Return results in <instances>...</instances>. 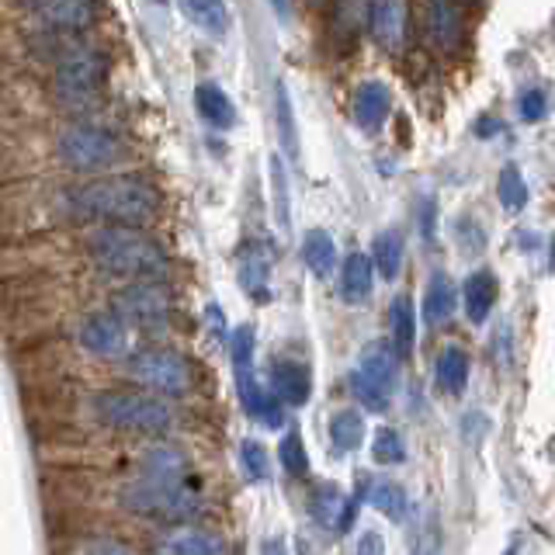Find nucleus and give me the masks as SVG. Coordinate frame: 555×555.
Returning <instances> with one entry per match:
<instances>
[{
	"label": "nucleus",
	"mask_w": 555,
	"mask_h": 555,
	"mask_svg": "<svg viewBox=\"0 0 555 555\" xmlns=\"http://www.w3.org/2000/svg\"><path fill=\"white\" fill-rule=\"evenodd\" d=\"M260 555H288V548L282 538H268V542L260 545Z\"/></svg>",
	"instance_id": "nucleus-41"
},
{
	"label": "nucleus",
	"mask_w": 555,
	"mask_h": 555,
	"mask_svg": "<svg viewBox=\"0 0 555 555\" xmlns=\"http://www.w3.org/2000/svg\"><path fill=\"white\" fill-rule=\"evenodd\" d=\"M104 83V60L94 49L66 46L56 56V87L66 98H91Z\"/></svg>",
	"instance_id": "nucleus-7"
},
{
	"label": "nucleus",
	"mask_w": 555,
	"mask_h": 555,
	"mask_svg": "<svg viewBox=\"0 0 555 555\" xmlns=\"http://www.w3.org/2000/svg\"><path fill=\"white\" fill-rule=\"evenodd\" d=\"M427 31L438 49L455 52L462 42V22L451 0H427Z\"/></svg>",
	"instance_id": "nucleus-17"
},
{
	"label": "nucleus",
	"mask_w": 555,
	"mask_h": 555,
	"mask_svg": "<svg viewBox=\"0 0 555 555\" xmlns=\"http://www.w3.org/2000/svg\"><path fill=\"white\" fill-rule=\"evenodd\" d=\"M83 555H132L126 545H118V542H112V538H98V542H91L87 545V552Z\"/></svg>",
	"instance_id": "nucleus-40"
},
{
	"label": "nucleus",
	"mask_w": 555,
	"mask_h": 555,
	"mask_svg": "<svg viewBox=\"0 0 555 555\" xmlns=\"http://www.w3.org/2000/svg\"><path fill=\"white\" fill-rule=\"evenodd\" d=\"M156 208H160V191L139 173H112V178H98L77 191V212L112 225L139 230L156 216Z\"/></svg>",
	"instance_id": "nucleus-1"
},
{
	"label": "nucleus",
	"mask_w": 555,
	"mask_h": 555,
	"mask_svg": "<svg viewBox=\"0 0 555 555\" xmlns=\"http://www.w3.org/2000/svg\"><path fill=\"white\" fill-rule=\"evenodd\" d=\"M195 108L212 129H233L236 126V108H233L230 94H225L222 87L212 80L195 87Z\"/></svg>",
	"instance_id": "nucleus-18"
},
{
	"label": "nucleus",
	"mask_w": 555,
	"mask_h": 555,
	"mask_svg": "<svg viewBox=\"0 0 555 555\" xmlns=\"http://www.w3.org/2000/svg\"><path fill=\"white\" fill-rule=\"evenodd\" d=\"M25 8L56 31H83L98 17L94 0H25Z\"/></svg>",
	"instance_id": "nucleus-10"
},
{
	"label": "nucleus",
	"mask_w": 555,
	"mask_h": 555,
	"mask_svg": "<svg viewBox=\"0 0 555 555\" xmlns=\"http://www.w3.org/2000/svg\"><path fill=\"white\" fill-rule=\"evenodd\" d=\"M468 4H473V0H468Z\"/></svg>",
	"instance_id": "nucleus-46"
},
{
	"label": "nucleus",
	"mask_w": 555,
	"mask_h": 555,
	"mask_svg": "<svg viewBox=\"0 0 555 555\" xmlns=\"http://www.w3.org/2000/svg\"><path fill=\"white\" fill-rule=\"evenodd\" d=\"M87 247H91L98 268L129 278V282H156L167 271L160 243L132 230V225H101L87 240Z\"/></svg>",
	"instance_id": "nucleus-2"
},
{
	"label": "nucleus",
	"mask_w": 555,
	"mask_h": 555,
	"mask_svg": "<svg viewBox=\"0 0 555 555\" xmlns=\"http://www.w3.org/2000/svg\"><path fill=\"white\" fill-rule=\"evenodd\" d=\"M80 344L91 354H101V358L121 354V351H126V344H129L126 320L115 317V312H94V317H87L83 326H80Z\"/></svg>",
	"instance_id": "nucleus-11"
},
{
	"label": "nucleus",
	"mask_w": 555,
	"mask_h": 555,
	"mask_svg": "<svg viewBox=\"0 0 555 555\" xmlns=\"http://www.w3.org/2000/svg\"><path fill=\"white\" fill-rule=\"evenodd\" d=\"M126 507L132 514H143V517H153V520H188L195 517L202 500L195 490H188L184 482L178 479H143V482H132L126 493Z\"/></svg>",
	"instance_id": "nucleus-3"
},
{
	"label": "nucleus",
	"mask_w": 555,
	"mask_h": 555,
	"mask_svg": "<svg viewBox=\"0 0 555 555\" xmlns=\"http://www.w3.org/2000/svg\"><path fill=\"white\" fill-rule=\"evenodd\" d=\"M369 28L375 35V42L386 52L403 49V35H406L403 0H372L369 4Z\"/></svg>",
	"instance_id": "nucleus-12"
},
{
	"label": "nucleus",
	"mask_w": 555,
	"mask_h": 555,
	"mask_svg": "<svg viewBox=\"0 0 555 555\" xmlns=\"http://www.w3.org/2000/svg\"><path fill=\"white\" fill-rule=\"evenodd\" d=\"M240 282L250 295H264L268 285V257L260 254V247H247L243 254V268H240Z\"/></svg>",
	"instance_id": "nucleus-30"
},
{
	"label": "nucleus",
	"mask_w": 555,
	"mask_h": 555,
	"mask_svg": "<svg viewBox=\"0 0 555 555\" xmlns=\"http://www.w3.org/2000/svg\"><path fill=\"white\" fill-rule=\"evenodd\" d=\"M271 389L288 406H306L312 396V375L299 361H278L271 369Z\"/></svg>",
	"instance_id": "nucleus-16"
},
{
	"label": "nucleus",
	"mask_w": 555,
	"mask_h": 555,
	"mask_svg": "<svg viewBox=\"0 0 555 555\" xmlns=\"http://www.w3.org/2000/svg\"><path fill=\"white\" fill-rule=\"evenodd\" d=\"M340 295L347 302H364L372 295V257L351 254L340 271Z\"/></svg>",
	"instance_id": "nucleus-20"
},
{
	"label": "nucleus",
	"mask_w": 555,
	"mask_h": 555,
	"mask_svg": "<svg viewBox=\"0 0 555 555\" xmlns=\"http://www.w3.org/2000/svg\"><path fill=\"white\" fill-rule=\"evenodd\" d=\"M552 271H555V240H552Z\"/></svg>",
	"instance_id": "nucleus-45"
},
{
	"label": "nucleus",
	"mask_w": 555,
	"mask_h": 555,
	"mask_svg": "<svg viewBox=\"0 0 555 555\" xmlns=\"http://www.w3.org/2000/svg\"><path fill=\"white\" fill-rule=\"evenodd\" d=\"M326 4V0H309V8H323Z\"/></svg>",
	"instance_id": "nucleus-44"
},
{
	"label": "nucleus",
	"mask_w": 555,
	"mask_h": 555,
	"mask_svg": "<svg viewBox=\"0 0 555 555\" xmlns=\"http://www.w3.org/2000/svg\"><path fill=\"white\" fill-rule=\"evenodd\" d=\"M164 555H222V542L208 531L184 528V531L167 534Z\"/></svg>",
	"instance_id": "nucleus-22"
},
{
	"label": "nucleus",
	"mask_w": 555,
	"mask_h": 555,
	"mask_svg": "<svg viewBox=\"0 0 555 555\" xmlns=\"http://www.w3.org/2000/svg\"><path fill=\"white\" fill-rule=\"evenodd\" d=\"M178 11L184 22H191L202 35L216 42H222L233 28V14L225 8V0H178Z\"/></svg>",
	"instance_id": "nucleus-14"
},
{
	"label": "nucleus",
	"mask_w": 555,
	"mask_h": 555,
	"mask_svg": "<svg viewBox=\"0 0 555 555\" xmlns=\"http://www.w3.org/2000/svg\"><path fill=\"white\" fill-rule=\"evenodd\" d=\"M389 323H392V344L399 354H410L413 347V334H416V312H413V302L406 295H399V299L389 306Z\"/></svg>",
	"instance_id": "nucleus-26"
},
{
	"label": "nucleus",
	"mask_w": 555,
	"mask_h": 555,
	"mask_svg": "<svg viewBox=\"0 0 555 555\" xmlns=\"http://www.w3.org/2000/svg\"><path fill=\"white\" fill-rule=\"evenodd\" d=\"M434 375H438V386L444 392L459 396L468 382V354L462 351V347H444V351L438 354V369H434Z\"/></svg>",
	"instance_id": "nucleus-23"
},
{
	"label": "nucleus",
	"mask_w": 555,
	"mask_h": 555,
	"mask_svg": "<svg viewBox=\"0 0 555 555\" xmlns=\"http://www.w3.org/2000/svg\"><path fill=\"white\" fill-rule=\"evenodd\" d=\"M274 101H278V132H282V146L288 156H295L299 153V135H295V118H292V101H288L285 83H278Z\"/></svg>",
	"instance_id": "nucleus-33"
},
{
	"label": "nucleus",
	"mask_w": 555,
	"mask_h": 555,
	"mask_svg": "<svg viewBox=\"0 0 555 555\" xmlns=\"http://www.w3.org/2000/svg\"><path fill=\"white\" fill-rule=\"evenodd\" d=\"M399 264H403V236H399L396 230L378 233L372 243V268H378V274L392 282V278L399 274Z\"/></svg>",
	"instance_id": "nucleus-25"
},
{
	"label": "nucleus",
	"mask_w": 555,
	"mask_h": 555,
	"mask_svg": "<svg viewBox=\"0 0 555 555\" xmlns=\"http://www.w3.org/2000/svg\"><path fill=\"white\" fill-rule=\"evenodd\" d=\"M98 413L108 421L112 427H121V430H146V434H156V430H167L173 413L167 403L153 396H139V392H104L98 399Z\"/></svg>",
	"instance_id": "nucleus-4"
},
{
	"label": "nucleus",
	"mask_w": 555,
	"mask_h": 555,
	"mask_svg": "<svg viewBox=\"0 0 555 555\" xmlns=\"http://www.w3.org/2000/svg\"><path fill=\"white\" fill-rule=\"evenodd\" d=\"M372 459L378 462V465H399L406 459V444H403V438L392 430V427H382L378 434H375V441H372Z\"/></svg>",
	"instance_id": "nucleus-32"
},
{
	"label": "nucleus",
	"mask_w": 555,
	"mask_h": 555,
	"mask_svg": "<svg viewBox=\"0 0 555 555\" xmlns=\"http://www.w3.org/2000/svg\"><path fill=\"white\" fill-rule=\"evenodd\" d=\"M500 129V121H493V118H482L479 121V135H490V132H496Z\"/></svg>",
	"instance_id": "nucleus-43"
},
{
	"label": "nucleus",
	"mask_w": 555,
	"mask_h": 555,
	"mask_svg": "<svg viewBox=\"0 0 555 555\" xmlns=\"http://www.w3.org/2000/svg\"><path fill=\"white\" fill-rule=\"evenodd\" d=\"M392 112V94L382 80H364L358 83V91L351 98V115L364 132L382 129V121Z\"/></svg>",
	"instance_id": "nucleus-13"
},
{
	"label": "nucleus",
	"mask_w": 555,
	"mask_h": 555,
	"mask_svg": "<svg viewBox=\"0 0 555 555\" xmlns=\"http://www.w3.org/2000/svg\"><path fill=\"white\" fill-rule=\"evenodd\" d=\"M462 299H465L468 320H473V323H482L486 317H490L493 302H496V278H493L490 271H476V274H468V278H465V292H462Z\"/></svg>",
	"instance_id": "nucleus-19"
},
{
	"label": "nucleus",
	"mask_w": 555,
	"mask_h": 555,
	"mask_svg": "<svg viewBox=\"0 0 555 555\" xmlns=\"http://www.w3.org/2000/svg\"><path fill=\"white\" fill-rule=\"evenodd\" d=\"M396 382V358L386 344H372L351 372V389L364 403V410H386Z\"/></svg>",
	"instance_id": "nucleus-5"
},
{
	"label": "nucleus",
	"mask_w": 555,
	"mask_h": 555,
	"mask_svg": "<svg viewBox=\"0 0 555 555\" xmlns=\"http://www.w3.org/2000/svg\"><path fill=\"white\" fill-rule=\"evenodd\" d=\"M143 465H146V473H150L146 479H178L181 468H184V459L173 448H150Z\"/></svg>",
	"instance_id": "nucleus-31"
},
{
	"label": "nucleus",
	"mask_w": 555,
	"mask_h": 555,
	"mask_svg": "<svg viewBox=\"0 0 555 555\" xmlns=\"http://www.w3.org/2000/svg\"><path fill=\"white\" fill-rule=\"evenodd\" d=\"M167 309H170L167 292L156 282H135L129 288H121L115 299V317L135 326H160L167 320Z\"/></svg>",
	"instance_id": "nucleus-9"
},
{
	"label": "nucleus",
	"mask_w": 555,
	"mask_h": 555,
	"mask_svg": "<svg viewBox=\"0 0 555 555\" xmlns=\"http://www.w3.org/2000/svg\"><path fill=\"white\" fill-rule=\"evenodd\" d=\"M271 173H274V184H278V212H282V222H288V202H285V173H282V160H271Z\"/></svg>",
	"instance_id": "nucleus-39"
},
{
	"label": "nucleus",
	"mask_w": 555,
	"mask_h": 555,
	"mask_svg": "<svg viewBox=\"0 0 555 555\" xmlns=\"http://www.w3.org/2000/svg\"><path fill=\"white\" fill-rule=\"evenodd\" d=\"M364 438V421L361 413L354 410H340L334 413V421H330V441H334L337 451H354Z\"/></svg>",
	"instance_id": "nucleus-27"
},
{
	"label": "nucleus",
	"mask_w": 555,
	"mask_h": 555,
	"mask_svg": "<svg viewBox=\"0 0 555 555\" xmlns=\"http://www.w3.org/2000/svg\"><path fill=\"white\" fill-rule=\"evenodd\" d=\"M372 503L386 517H392V520H403L406 517V507H410L403 486H396V482H375L372 486Z\"/></svg>",
	"instance_id": "nucleus-29"
},
{
	"label": "nucleus",
	"mask_w": 555,
	"mask_h": 555,
	"mask_svg": "<svg viewBox=\"0 0 555 555\" xmlns=\"http://www.w3.org/2000/svg\"><path fill=\"white\" fill-rule=\"evenodd\" d=\"M240 465H243V473H247L250 479H268V451L264 444H257V441H243L240 444Z\"/></svg>",
	"instance_id": "nucleus-35"
},
{
	"label": "nucleus",
	"mask_w": 555,
	"mask_h": 555,
	"mask_svg": "<svg viewBox=\"0 0 555 555\" xmlns=\"http://www.w3.org/2000/svg\"><path fill=\"white\" fill-rule=\"evenodd\" d=\"M424 236H434V202H424Z\"/></svg>",
	"instance_id": "nucleus-42"
},
{
	"label": "nucleus",
	"mask_w": 555,
	"mask_h": 555,
	"mask_svg": "<svg viewBox=\"0 0 555 555\" xmlns=\"http://www.w3.org/2000/svg\"><path fill=\"white\" fill-rule=\"evenodd\" d=\"M496 191H500V205L507 208V212H520V208L528 205V184H525V178H520V170L514 164L500 170Z\"/></svg>",
	"instance_id": "nucleus-28"
},
{
	"label": "nucleus",
	"mask_w": 555,
	"mask_h": 555,
	"mask_svg": "<svg viewBox=\"0 0 555 555\" xmlns=\"http://www.w3.org/2000/svg\"><path fill=\"white\" fill-rule=\"evenodd\" d=\"M451 312H455V285H451L444 274H434L427 285V295H424V320L438 326L451 317Z\"/></svg>",
	"instance_id": "nucleus-24"
},
{
	"label": "nucleus",
	"mask_w": 555,
	"mask_h": 555,
	"mask_svg": "<svg viewBox=\"0 0 555 555\" xmlns=\"http://www.w3.org/2000/svg\"><path fill=\"white\" fill-rule=\"evenodd\" d=\"M413 555H441V534H438V517H427L413 538Z\"/></svg>",
	"instance_id": "nucleus-36"
},
{
	"label": "nucleus",
	"mask_w": 555,
	"mask_h": 555,
	"mask_svg": "<svg viewBox=\"0 0 555 555\" xmlns=\"http://www.w3.org/2000/svg\"><path fill=\"white\" fill-rule=\"evenodd\" d=\"M129 375L160 396H181L191 386L188 361L173 351H143L129 361Z\"/></svg>",
	"instance_id": "nucleus-8"
},
{
	"label": "nucleus",
	"mask_w": 555,
	"mask_h": 555,
	"mask_svg": "<svg viewBox=\"0 0 555 555\" xmlns=\"http://www.w3.org/2000/svg\"><path fill=\"white\" fill-rule=\"evenodd\" d=\"M517 108H520V118L525 121H542L545 118V94L538 91V87H531V91L520 94Z\"/></svg>",
	"instance_id": "nucleus-37"
},
{
	"label": "nucleus",
	"mask_w": 555,
	"mask_h": 555,
	"mask_svg": "<svg viewBox=\"0 0 555 555\" xmlns=\"http://www.w3.org/2000/svg\"><path fill=\"white\" fill-rule=\"evenodd\" d=\"M309 511L323 528L347 531V528H351L354 514H358V503L347 500L337 486H320V490H312V496H309Z\"/></svg>",
	"instance_id": "nucleus-15"
},
{
	"label": "nucleus",
	"mask_w": 555,
	"mask_h": 555,
	"mask_svg": "<svg viewBox=\"0 0 555 555\" xmlns=\"http://www.w3.org/2000/svg\"><path fill=\"white\" fill-rule=\"evenodd\" d=\"M60 156L77 170H98V167H108L115 156H118V143L112 132H104L98 126H69L60 135Z\"/></svg>",
	"instance_id": "nucleus-6"
},
{
	"label": "nucleus",
	"mask_w": 555,
	"mask_h": 555,
	"mask_svg": "<svg viewBox=\"0 0 555 555\" xmlns=\"http://www.w3.org/2000/svg\"><path fill=\"white\" fill-rule=\"evenodd\" d=\"M358 555H386V545H382V534L378 531H361L358 538Z\"/></svg>",
	"instance_id": "nucleus-38"
},
{
	"label": "nucleus",
	"mask_w": 555,
	"mask_h": 555,
	"mask_svg": "<svg viewBox=\"0 0 555 555\" xmlns=\"http://www.w3.org/2000/svg\"><path fill=\"white\" fill-rule=\"evenodd\" d=\"M278 451H282V465L288 468L292 476H306L309 473V455H306V444L295 430H288L282 444H278Z\"/></svg>",
	"instance_id": "nucleus-34"
},
{
	"label": "nucleus",
	"mask_w": 555,
	"mask_h": 555,
	"mask_svg": "<svg viewBox=\"0 0 555 555\" xmlns=\"http://www.w3.org/2000/svg\"><path fill=\"white\" fill-rule=\"evenodd\" d=\"M302 260L306 268L317 274V278H326L337 264V247H334V236L326 230H309L306 240H302Z\"/></svg>",
	"instance_id": "nucleus-21"
}]
</instances>
